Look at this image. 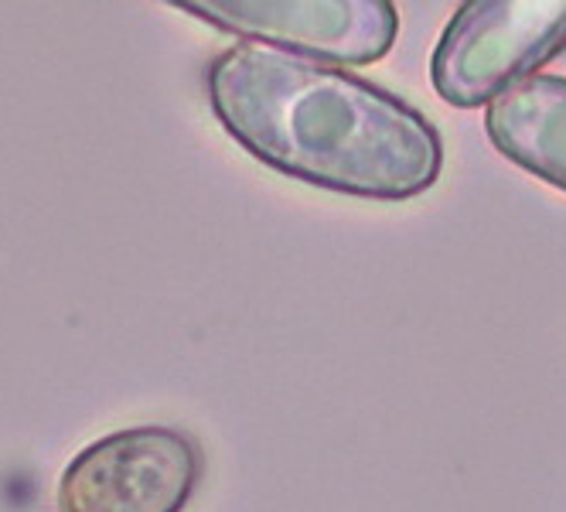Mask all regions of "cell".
Listing matches in <instances>:
<instances>
[{"mask_svg": "<svg viewBox=\"0 0 566 512\" xmlns=\"http://www.w3.org/2000/svg\"><path fill=\"white\" fill-rule=\"evenodd\" d=\"M206 90L235 144L314 188L399 202L440 175L427 116L335 65L239 42L209 65Z\"/></svg>", "mask_w": 566, "mask_h": 512, "instance_id": "1", "label": "cell"}, {"mask_svg": "<svg viewBox=\"0 0 566 512\" xmlns=\"http://www.w3.org/2000/svg\"><path fill=\"white\" fill-rule=\"evenodd\" d=\"M566 49V0H474L443 28L430 79L451 106L489 109Z\"/></svg>", "mask_w": 566, "mask_h": 512, "instance_id": "2", "label": "cell"}, {"mask_svg": "<svg viewBox=\"0 0 566 512\" xmlns=\"http://www.w3.org/2000/svg\"><path fill=\"white\" fill-rule=\"evenodd\" d=\"M198 471V448L181 430H113L65 464L59 512H181Z\"/></svg>", "mask_w": 566, "mask_h": 512, "instance_id": "3", "label": "cell"}, {"mask_svg": "<svg viewBox=\"0 0 566 512\" xmlns=\"http://www.w3.org/2000/svg\"><path fill=\"white\" fill-rule=\"evenodd\" d=\"M175 8L253 45L325 65L379 62L399 31V14L386 0H209Z\"/></svg>", "mask_w": 566, "mask_h": 512, "instance_id": "4", "label": "cell"}, {"mask_svg": "<svg viewBox=\"0 0 566 512\" xmlns=\"http://www.w3.org/2000/svg\"><path fill=\"white\" fill-rule=\"evenodd\" d=\"M484 130L499 154L566 191V79L530 75L484 109Z\"/></svg>", "mask_w": 566, "mask_h": 512, "instance_id": "5", "label": "cell"}]
</instances>
